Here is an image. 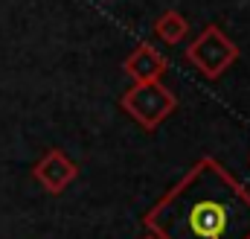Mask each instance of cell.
<instances>
[{"label": "cell", "mask_w": 250, "mask_h": 239, "mask_svg": "<svg viewBox=\"0 0 250 239\" xmlns=\"http://www.w3.org/2000/svg\"><path fill=\"white\" fill-rule=\"evenodd\" d=\"M32 175L47 192L59 195L79 178V164L64 149H50V152H44L38 158V164L32 167Z\"/></svg>", "instance_id": "4"}, {"label": "cell", "mask_w": 250, "mask_h": 239, "mask_svg": "<svg viewBox=\"0 0 250 239\" xmlns=\"http://www.w3.org/2000/svg\"><path fill=\"white\" fill-rule=\"evenodd\" d=\"M143 239H157V237H151V234H148V237H143Z\"/></svg>", "instance_id": "7"}, {"label": "cell", "mask_w": 250, "mask_h": 239, "mask_svg": "<svg viewBox=\"0 0 250 239\" xmlns=\"http://www.w3.org/2000/svg\"><path fill=\"white\" fill-rule=\"evenodd\" d=\"M120 105H123V111L134 122H140L148 131H154L157 125H163L166 120L175 114L178 96L160 79H151V82H134L123 94Z\"/></svg>", "instance_id": "2"}, {"label": "cell", "mask_w": 250, "mask_h": 239, "mask_svg": "<svg viewBox=\"0 0 250 239\" xmlns=\"http://www.w3.org/2000/svg\"><path fill=\"white\" fill-rule=\"evenodd\" d=\"M236 59H239V47L215 24L204 26V32L187 47V61L195 64L207 79H218Z\"/></svg>", "instance_id": "3"}, {"label": "cell", "mask_w": 250, "mask_h": 239, "mask_svg": "<svg viewBox=\"0 0 250 239\" xmlns=\"http://www.w3.org/2000/svg\"><path fill=\"white\" fill-rule=\"evenodd\" d=\"M123 70L131 76V82H151V79H160L169 70V61L163 59V53L157 47L140 44L134 53L125 56Z\"/></svg>", "instance_id": "5"}, {"label": "cell", "mask_w": 250, "mask_h": 239, "mask_svg": "<svg viewBox=\"0 0 250 239\" xmlns=\"http://www.w3.org/2000/svg\"><path fill=\"white\" fill-rule=\"evenodd\" d=\"M154 32H157V38L166 41V44H181L189 32V21L181 12H175V9H172V12H163V15L157 18V24H154Z\"/></svg>", "instance_id": "6"}, {"label": "cell", "mask_w": 250, "mask_h": 239, "mask_svg": "<svg viewBox=\"0 0 250 239\" xmlns=\"http://www.w3.org/2000/svg\"><path fill=\"white\" fill-rule=\"evenodd\" d=\"M143 225L157 239H250V192L215 158H201L148 207Z\"/></svg>", "instance_id": "1"}]
</instances>
